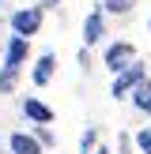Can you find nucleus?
I'll list each match as a JSON object with an SVG mask.
<instances>
[{"mask_svg":"<svg viewBox=\"0 0 151 154\" xmlns=\"http://www.w3.org/2000/svg\"><path fill=\"white\" fill-rule=\"evenodd\" d=\"M38 26H42V8H23V11L11 15V30L23 34V38H30Z\"/></svg>","mask_w":151,"mask_h":154,"instance_id":"obj_1","label":"nucleus"},{"mask_svg":"<svg viewBox=\"0 0 151 154\" xmlns=\"http://www.w3.org/2000/svg\"><path fill=\"white\" fill-rule=\"evenodd\" d=\"M140 79H143V68L132 60V64H128V68H121V72H117V79H113V98H125V94H128V90H132Z\"/></svg>","mask_w":151,"mask_h":154,"instance_id":"obj_2","label":"nucleus"},{"mask_svg":"<svg viewBox=\"0 0 151 154\" xmlns=\"http://www.w3.org/2000/svg\"><path fill=\"white\" fill-rule=\"evenodd\" d=\"M132 60H136V49L128 42H117V45L106 49V68H110V72H121V68H128Z\"/></svg>","mask_w":151,"mask_h":154,"instance_id":"obj_3","label":"nucleus"},{"mask_svg":"<svg viewBox=\"0 0 151 154\" xmlns=\"http://www.w3.org/2000/svg\"><path fill=\"white\" fill-rule=\"evenodd\" d=\"M102 34H106V19H102V11H91L87 23H83V42H87V45H98V42H102Z\"/></svg>","mask_w":151,"mask_h":154,"instance_id":"obj_4","label":"nucleus"},{"mask_svg":"<svg viewBox=\"0 0 151 154\" xmlns=\"http://www.w3.org/2000/svg\"><path fill=\"white\" fill-rule=\"evenodd\" d=\"M23 60H27V38L15 34L11 42H8V57H4V64H8V68H19Z\"/></svg>","mask_w":151,"mask_h":154,"instance_id":"obj_5","label":"nucleus"},{"mask_svg":"<svg viewBox=\"0 0 151 154\" xmlns=\"http://www.w3.org/2000/svg\"><path fill=\"white\" fill-rule=\"evenodd\" d=\"M132 102H136V109L140 113H147L151 117V79H140L132 87Z\"/></svg>","mask_w":151,"mask_h":154,"instance_id":"obj_6","label":"nucleus"},{"mask_svg":"<svg viewBox=\"0 0 151 154\" xmlns=\"http://www.w3.org/2000/svg\"><path fill=\"white\" fill-rule=\"evenodd\" d=\"M8 147H11V154H42V143L30 139V135H23V132H15Z\"/></svg>","mask_w":151,"mask_h":154,"instance_id":"obj_7","label":"nucleus"},{"mask_svg":"<svg viewBox=\"0 0 151 154\" xmlns=\"http://www.w3.org/2000/svg\"><path fill=\"white\" fill-rule=\"evenodd\" d=\"M23 113H27L30 120H38V124H49V120H53V109H49V105H42V102H34V98L23 102Z\"/></svg>","mask_w":151,"mask_h":154,"instance_id":"obj_8","label":"nucleus"},{"mask_svg":"<svg viewBox=\"0 0 151 154\" xmlns=\"http://www.w3.org/2000/svg\"><path fill=\"white\" fill-rule=\"evenodd\" d=\"M53 68H57V57L45 53V57L38 60V68H34V83H38V87H45V83L53 79Z\"/></svg>","mask_w":151,"mask_h":154,"instance_id":"obj_9","label":"nucleus"},{"mask_svg":"<svg viewBox=\"0 0 151 154\" xmlns=\"http://www.w3.org/2000/svg\"><path fill=\"white\" fill-rule=\"evenodd\" d=\"M132 4H136V0H106V11H113V15H125V11H132Z\"/></svg>","mask_w":151,"mask_h":154,"instance_id":"obj_10","label":"nucleus"},{"mask_svg":"<svg viewBox=\"0 0 151 154\" xmlns=\"http://www.w3.org/2000/svg\"><path fill=\"white\" fill-rule=\"evenodd\" d=\"M136 143H140V150H143V154H151V128H143V132L136 135Z\"/></svg>","mask_w":151,"mask_h":154,"instance_id":"obj_11","label":"nucleus"},{"mask_svg":"<svg viewBox=\"0 0 151 154\" xmlns=\"http://www.w3.org/2000/svg\"><path fill=\"white\" fill-rule=\"evenodd\" d=\"M91 147H95V128H91V132H87V135H83V154H87Z\"/></svg>","mask_w":151,"mask_h":154,"instance_id":"obj_12","label":"nucleus"},{"mask_svg":"<svg viewBox=\"0 0 151 154\" xmlns=\"http://www.w3.org/2000/svg\"><path fill=\"white\" fill-rule=\"evenodd\" d=\"M98 154H110V150H106V147H102V150H98Z\"/></svg>","mask_w":151,"mask_h":154,"instance_id":"obj_13","label":"nucleus"},{"mask_svg":"<svg viewBox=\"0 0 151 154\" xmlns=\"http://www.w3.org/2000/svg\"><path fill=\"white\" fill-rule=\"evenodd\" d=\"M45 4H57V0H45Z\"/></svg>","mask_w":151,"mask_h":154,"instance_id":"obj_14","label":"nucleus"}]
</instances>
